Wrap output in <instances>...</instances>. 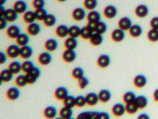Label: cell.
<instances>
[{
    "label": "cell",
    "instance_id": "6da1fadb",
    "mask_svg": "<svg viewBox=\"0 0 158 119\" xmlns=\"http://www.w3.org/2000/svg\"><path fill=\"white\" fill-rule=\"evenodd\" d=\"M27 77V83L28 84H34L37 81V80L41 76V71H40V68L34 66L30 71L26 73L25 74Z\"/></svg>",
    "mask_w": 158,
    "mask_h": 119
},
{
    "label": "cell",
    "instance_id": "7a4b0ae2",
    "mask_svg": "<svg viewBox=\"0 0 158 119\" xmlns=\"http://www.w3.org/2000/svg\"><path fill=\"white\" fill-rule=\"evenodd\" d=\"M20 49L21 47L19 45L16 44H12L9 45L6 50V54L10 58H16L20 56Z\"/></svg>",
    "mask_w": 158,
    "mask_h": 119
},
{
    "label": "cell",
    "instance_id": "3957f363",
    "mask_svg": "<svg viewBox=\"0 0 158 119\" xmlns=\"http://www.w3.org/2000/svg\"><path fill=\"white\" fill-rule=\"evenodd\" d=\"M21 91L20 89L16 87H10L6 92V96L10 100H16L20 97Z\"/></svg>",
    "mask_w": 158,
    "mask_h": 119
},
{
    "label": "cell",
    "instance_id": "277c9868",
    "mask_svg": "<svg viewBox=\"0 0 158 119\" xmlns=\"http://www.w3.org/2000/svg\"><path fill=\"white\" fill-rule=\"evenodd\" d=\"M110 64H111V57L108 54H100L97 58V65L99 67L105 69V68L109 66Z\"/></svg>",
    "mask_w": 158,
    "mask_h": 119
},
{
    "label": "cell",
    "instance_id": "5b68a950",
    "mask_svg": "<svg viewBox=\"0 0 158 119\" xmlns=\"http://www.w3.org/2000/svg\"><path fill=\"white\" fill-rule=\"evenodd\" d=\"M111 39L116 43H120L126 37V33L120 28H116L111 33Z\"/></svg>",
    "mask_w": 158,
    "mask_h": 119
},
{
    "label": "cell",
    "instance_id": "8992f818",
    "mask_svg": "<svg viewBox=\"0 0 158 119\" xmlns=\"http://www.w3.org/2000/svg\"><path fill=\"white\" fill-rule=\"evenodd\" d=\"M6 33L8 37L11 38V39H16L19 36V34H21V30H20V28L18 25H11L7 28Z\"/></svg>",
    "mask_w": 158,
    "mask_h": 119
},
{
    "label": "cell",
    "instance_id": "52a82bcc",
    "mask_svg": "<svg viewBox=\"0 0 158 119\" xmlns=\"http://www.w3.org/2000/svg\"><path fill=\"white\" fill-rule=\"evenodd\" d=\"M132 25H133V24H132L131 19H130L129 17H128V16L122 17L118 22L119 28L122 29L124 32H126V31H129V29L131 28Z\"/></svg>",
    "mask_w": 158,
    "mask_h": 119
},
{
    "label": "cell",
    "instance_id": "ba28073f",
    "mask_svg": "<svg viewBox=\"0 0 158 119\" xmlns=\"http://www.w3.org/2000/svg\"><path fill=\"white\" fill-rule=\"evenodd\" d=\"M135 14L139 18H145L149 14V9L146 5H139L135 8Z\"/></svg>",
    "mask_w": 158,
    "mask_h": 119
},
{
    "label": "cell",
    "instance_id": "9c48e42d",
    "mask_svg": "<svg viewBox=\"0 0 158 119\" xmlns=\"http://www.w3.org/2000/svg\"><path fill=\"white\" fill-rule=\"evenodd\" d=\"M86 16V11L82 8H76L72 11V18L75 21L80 22L83 20Z\"/></svg>",
    "mask_w": 158,
    "mask_h": 119
},
{
    "label": "cell",
    "instance_id": "30bf717a",
    "mask_svg": "<svg viewBox=\"0 0 158 119\" xmlns=\"http://www.w3.org/2000/svg\"><path fill=\"white\" fill-rule=\"evenodd\" d=\"M112 113L116 117L123 116L126 113V106L121 103H117L112 107Z\"/></svg>",
    "mask_w": 158,
    "mask_h": 119
},
{
    "label": "cell",
    "instance_id": "8fae6325",
    "mask_svg": "<svg viewBox=\"0 0 158 119\" xmlns=\"http://www.w3.org/2000/svg\"><path fill=\"white\" fill-rule=\"evenodd\" d=\"M43 115L48 119H54L57 115V109L54 106H48L44 109Z\"/></svg>",
    "mask_w": 158,
    "mask_h": 119
},
{
    "label": "cell",
    "instance_id": "7c38bea8",
    "mask_svg": "<svg viewBox=\"0 0 158 119\" xmlns=\"http://www.w3.org/2000/svg\"><path fill=\"white\" fill-rule=\"evenodd\" d=\"M52 55L48 52H43L39 55V63L43 66L49 65L52 61Z\"/></svg>",
    "mask_w": 158,
    "mask_h": 119
},
{
    "label": "cell",
    "instance_id": "4fadbf2b",
    "mask_svg": "<svg viewBox=\"0 0 158 119\" xmlns=\"http://www.w3.org/2000/svg\"><path fill=\"white\" fill-rule=\"evenodd\" d=\"M103 14L104 16L106 18H108V19H113V18H114L117 15V9L114 5H107L104 8Z\"/></svg>",
    "mask_w": 158,
    "mask_h": 119
},
{
    "label": "cell",
    "instance_id": "5bb4252c",
    "mask_svg": "<svg viewBox=\"0 0 158 119\" xmlns=\"http://www.w3.org/2000/svg\"><path fill=\"white\" fill-rule=\"evenodd\" d=\"M62 58L66 63H73L77 58V53L74 50L66 49L62 54Z\"/></svg>",
    "mask_w": 158,
    "mask_h": 119
},
{
    "label": "cell",
    "instance_id": "9a60e30c",
    "mask_svg": "<svg viewBox=\"0 0 158 119\" xmlns=\"http://www.w3.org/2000/svg\"><path fill=\"white\" fill-rule=\"evenodd\" d=\"M14 8L18 14H25L27 11V4L24 0H17L14 3Z\"/></svg>",
    "mask_w": 158,
    "mask_h": 119
},
{
    "label": "cell",
    "instance_id": "2e32d148",
    "mask_svg": "<svg viewBox=\"0 0 158 119\" xmlns=\"http://www.w3.org/2000/svg\"><path fill=\"white\" fill-rule=\"evenodd\" d=\"M18 13L14 10V8H8L5 10V12L3 16L8 20V22L13 23L15 22L18 18Z\"/></svg>",
    "mask_w": 158,
    "mask_h": 119
},
{
    "label": "cell",
    "instance_id": "e0dca14e",
    "mask_svg": "<svg viewBox=\"0 0 158 119\" xmlns=\"http://www.w3.org/2000/svg\"><path fill=\"white\" fill-rule=\"evenodd\" d=\"M133 83L137 88H143L147 84V78L144 74H137L134 78Z\"/></svg>",
    "mask_w": 158,
    "mask_h": 119
},
{
    "label": "cell",
    "instance_id": "ac0fdd59",
    "mask_svg": "<svg viewBox=\"0 0 158 119\" xmlns=\"http://www.w3.org/2000/svg\"><path fill=\"white\" fill-rule=\"evenodd\" d=\"M54 95L57 100H63L67 96H69V90L67 88L64 87H57L55 90Z\"/></svg>",
    "mask_w": 158,
    "mask_h": 119
},
{
    "label": "cell",
    "instance_id": "d6986e66",
    "mask_svg": "<svg viewBox=\"0 0 158 119\" xmlns=\"http://www.w3.org/2000/svg\"><path fill=\"white\" fill-rule=\"evenodd\" d=\"M27 33L31 36H36L41 32V26L37 23L29 24L27 28Z\"/></svg>",
    "mask_w": 158,
    "mask_h": 119
},
{
    "label": "cell",
    "instance_id": "ffe728a7",
    "mask_svg": "<svg viewBox=\"0 0 158 119\" xmlns=\"http://www.w3.org/2000/svg\"><path fill=\"white\" fill-rule=\"evenodd\" d=\"M33 54H34L33 49L31 46H29L28 45L21 47V49H20V57L23 59H29L32 57Z\"/></svg>",
    "mask_w": 158,
    "mask_h": 119
},
{
    "label": "cell",
    "instance_id": "44dd1931",
    "mask_svg": "<svg viewBox=\"0 0 158 119\" xmlns=\"http://www.w3.org/2000/svg\"><path fill=\"white\" fill-rule=\"evenodd\" d=\"M45 48L48 52H54L58 48L57 40L54 39V38L47 40L45 43Z\"/></svg>",
    "mask_w": 158,
    "mask_h": 119
},
{
    "label": "cell",
    "instance_id": "7402d4cb",
    "mask_svg": "<svg viewBox=\"0 0 158 119\" xmlns=\"http://www.w3.org/2000/svg\"><path fill=\"white\" fill-rule=\"evenodd\" d=\"M86 101L87 104L89 106H95L100 101L98 94L95 92H89L86 95Z\"/></svg>",
    "mask_w": 158,
    "mask_h": 119
},
{
    "label": "cell",
    "instance_id": "603a6c76",
    "mask_svg": "<svg viewBox=\"0 0 158 119\" xmlns=\"http://www.w3.org/2000/svg\"><path fill=\"white\" fill-rule=\"evenodd\" d=\"M90 43L92 44L94 46H99L103 42V36L102 34H99V33L94 32L93 34L91 35V38H90Z\"/></svg>",
    "mask_w": 158,
    "mask_h": 119
},
{
    "label": "cell",
    "instance_id": "cb8c5ba5",
    "mask_svg": "<svg viewBox=\"0 0 158 119\" xmlns=\"http://www.w3.org/2000/svg\"><path fill=\"white\" fill-rule=\"evenodd\" d=\"M8 69L14 74H19V72L23 71V64L19 61L15 60V61H13L9 64Z\"/></svg>",
    "mask_w": 158,
    "mask_h": 119
},
{
    "label": "cell",
    "instance_id": "d4e9b609",
    "mask_svg": "<svg viewBox=\"0 0 158 119\" xmlns=\"http://www.w3.org/2000/svg\"><path fill=\"white\" fill-rule=\"evenodd\" d=\"M99 99L102 103H107L111 98V92L108 89H102L98 93Z\"/></svg>",
    "mask_w": 158,
    "mask_h": 119
},
{
    "label": "cell",
    "instance_id": "484cf974",
    "mask_svg": "<svg viewBox=\"0 0 158 119\" xmlns=\"http://www.w3.org/2000/svg\"><path fill=\"white\" fill-rule=\"evenodd\" d=\"M56 34L59 37L64 38L69 35V27L65 25H60L56 28Z\"/></svg>",
    "mask_w": 158,
    "mask_h": 119
},
{
    "label": "cell",
    "instance_id": "4316f807",
    "mask_svg": "<svg viewBox=\"0 0 158 119\" xmlns=\"http://www.w3.org/2000/svg\"><path fill=\"white\" fill-rule=\"evenodd\" d=\"M16 40L17 45H19L20 47H23L28 45L29 41H30V37H29V35L27 34L21 33L19 36L16 38Z\"/></svg>",
    "mask_w": 158,
    "mask_h": 119
},
{
    "label": "cell",
    "instance_id": "83f0119b",
    "mask_svg": "<svg viewBox=\"0 0 158 119\" xmlns=\"http://www.w3.org/2000/svg\"><path fill=\"white\" fill-rule=\"evenodd\" d=\"M129 34L132 37L137 38L139 36H140L143 34V28L139 25L137 24H135L131 27V28L129 29Z\"/></svg>",
    "mask_w": 158,
    "mask_h": 119
},
{
    "label": "cell",
    "instance_id": "f1b7e54d",
    "mask_svg": "<svg viewBox=\"0 0 158 119\" xmlns=\"http://www.w3.org/2000/svg\"><path fill=\"white\" fill-rule=\"evenodd\" d=\"M135 104H137V106L138 107L139 109H142L146 108L148 106V100L146 96L145 95H138L137 96L135 100Z\"/></svg>",
    "mask_w": 158,
    "mask_h": 119
},
{
    "label": "cell",
    "instance_id": "f546056e",
    "mask_svg": "<svg viewBox=\"0 0 158 119\" xmlns=\"http://www.w3.org/2000/svg\"><path fill=\"white\" fill-rule=\"evenodd\" d=\"M14 78V74L9 70V69H5L0 73V80L2 82H10Z\"/></svg>",
    "mask_w": 158,
    "mask_h": 119
},
{
    "label": "cell",
    "instance_id": "4dcf8cb0",
    "mask_svg": "<svg viewBox=\"0 0 158 119\" xmlns=\"http://www.w3.org/2000/svg\"><path fill=\"white\" fill-rule=\"evenodd\" d=\"M64 45H65L66 49L75 50V49H76L77 45H78V42H77V38H73L69 36V37H68L67 39L65 40Z\"/></svg>",
    "mask_w": 158,
    "mask_h": 119
},
{
    "label": "cell",
    "instance_id": "1f68e13d",
    "mask_svg": "<svg viewBox=\"0 0 158 119\" xmlns=\"http://www.w3.org/2000/svg\"><path fill=\"white\" fill-rule=\"evenodd\" d=\"M136 98H137V95L134 91H128L126 93H124L123 97V101L127 104H131V103H135Z\"/></svg>",
    "mask_w": 158,
    "mask_h": 119
},
{
    "label": "cell",
    "instance_id": "d6a6232c",
    "mask_svg": "<svg viewBox=\"0 0 158 119\" xmlns=\"http://www.w3.org/2000/svg\"><path fill=\"white\" fill-rule=\"evenodd\" d=\"M88 22H94V23H98L101 21V15L97 11H91L89 14H87Z\"/></svg>",
    "mask_w": 158,
    "mask_h": 119
},
{
    "label": "cell",
    "instance_id": "836d02e7",
    "mask_svg": "<svg viewBox=\"0 0 158 119\" xmlns=\"http://www.w3.org/2000/svg\"><path fill=\"white\" fill-rule=\"evenodd\" d=\"M23 19L25 23L27 24L34 23L36 21V17L35 15V12L33 11H27L24 14Z\"/></svg>",
    "mask_w": 158,
    "mask_h": 119
},
{
    "label": "cell",
    "instance_id": "e575fe53",
    "mask_svg": "<svg viewBox=\"0 0 158 119\" xmlns=\"http://www.w3.org/2000/svg\"><path fill=\"white\" fill-rule=\"evenodd\" d=\"M43 23L45 26L52 27L56 23V16L52 14H48L45 16L43 20Z\"/></svg>",
    "mask_w": 158,
    "mask_h": 119
},
{
    "label": "cell",
    "instance_id": "d590c367",
    "mask_svg": "<svg viewBox=\"0 0 158 119\" xmlns=\"http://www.w3.org/2000/svg\"><path fill=\"white\" fill-rule=\"evenodd\" d=\"M63 104L65 107L73 109L76 106V97L69 95L63 100Z\"/></svg>",
    "mask_w": 158,
    "mask_h": 119
},
{
    "label": "cell",
    "instance_id": "8d00e7d4",
    "mask_svg": "<svg viewBox=\"0 0 158 119\" xmlns=\"http://www.w3.org/2000/svg\"><path fill=\"white\" fill-rule=\"evenodd\" d=\"M80 33H81V28L77 25H71L69 27V36L71 37L77 38L80 36Z\"/></svg>",
    "mask_w": 158,
    "mask_h": 119
},
{
    "label": "cell",
    "instance_id": "74e56055",
    "mask_svg": "<svg viewBox=\"0 0 158 119\" xmlns=\"http://www.w3.org/2000/svg\"><path fill=\"white\" fill-rule=\"evenodd\" d=\"M73 110L72 109L69 107H66L64 106L63 107L60 109V116L62 117L64 119H69L72 117Z\"/></svg>",
    "mask_w": 158,
    "mask_h": 119
},
{
    "label": "cell",
    "instance_id": "f35d334b",
    "mask_svg": "<svg viewBox=\"0 0 158 119\" xmlns=\"http://www.w3.org/2000/svg\"><path fill=\"white\" fill-rule=\"evenodd\" d=\"M94 32L91 30L89 28L88 25L86 26H84L81 28V33H80V36L82 38V39H85V40H89L91 38V35L93 34Z\"/></svg>",
    "mask_w": 158,
    "mask_h": 119
},
{
    "label": "cell",
    "instance_id": "ab89813d",
    "mask_svg": "<svg viewBox=\"0 0 158 119\" xmlns=\"http://www.w3.org/2000/svg\"><path fill=\"white\" fill-rule=\"evenodd\" d=\"M84 74H85V72H84L83 69L81 67H75L71 71L72 77L77 80L80 79L82 77H84Z\"/></svg>",
    "mask_w": 158,
    "mask_h": 119
},
{
    "label": "cell",
    "instance_id": "60d3db41",
    "mask_svg": "<svg viewBox=\"0 0 158 119\" xmlns=\"http://www.w3.org/2000/svg\"><path fill=\"white\" fill-rule=\"evenodd\" d=\"M83 5L87 10L91 11L97 8V5H98V1L97 0H84Z\"/></svg>",
    "mask_w": 158,
    "mask_h": 119
},
{
    "label": "cell",
    "instance_id": "b9f144b4",
    "mask_svg": "<svg viewBox=\"0 0 158 119\" xmlns=\"http://www.w3.org/2000/svg\"><path fill=\"white\" fill-rule=\"evenodd\" d=\"M16 84L19 87H24L28 84L27 83V77L26 75H24V74H19L16 78L15 80Z\"/></svg>",
    "mask_w": 158,
    "mask_h": 119
},
{
    "label": "cell",
    "instance_id": "7bdbcfd3",
    "mask_svg": "<svg viewBox=\"0 0 158 119\" xmlns=\"http://www.w3.org/2000/svg\"><path fill=\"white\" fill-rule=\"evenodd\" d=\"M147 37L149 41L152 43H156L158 41V30L152 28L151 30L148 31V34H147Z\"/></svg>",
    "mask_w": 158,
    "mask_h": 119
},
{
    "label": "cell",
    "instance_id": "ee69618b",
    "mask_svg": "<svg viewBox=\"0 0 158 119\" xmlns=\"http://www.w3.org/2000/svg\"><path fill=\"white\" fill-rule=\"evenodd\" d=\"M34 12H35V15H36V19L40 20V21H43L44 19L45 18V16L48 14L46 9H45V8L36 9Z\"/></svg>",
    "mask_w": 158,
    "mask_h": 119
},
{
    "label": "cell",
    "instance_id": "f6af8a7d",
    "mask_svg": "<svg viewBox=\"0 0 158 119\" xmlns=\"http://www.w3.org/2000/svg\"><path fill=\"white\" fill-rule=\"evenodd\" d=\"M106 31H107V25H106V23H104V22L102 21H100L97 23L96 28H95L94 32L103 34L104 33L106 32Z\"/></svg>",
    "mask_w": 158,
    "mask_h": 119
},
{
    "label": "cell",
    "instance_id": "bcb514c9",
    "mask_svg": "<svg viewBox=\"0 0 158 119\" xmlns=\"http://www.w3.org/2000/svg\"><path fill=\"white\" fill-rule=\"evenodd\" d=\"M139 108L137 106V104L135 103L127 104H126V113H129V114H135L138 111Z\"/></svg>",
    "mask_w": 158,
    "mask_h": 119
},
{
    "label": "cell",
    "instance_id": "7dc6e473",
    "mask_svg": "<svg viewBox=\"0 0 158 119\" xmlns=\"http://www.w3.org/2000/svg\"><path fill=\"white\" fill-rule=\"evenodd\" d=\"M22 64H23V71L26 73L30 71L35 66L34 63L31 60H25Z\"/></svg>",
    "mask_w": 158,
    "mask_h": 119
},
{
    "label": "cell",
    "instance_id": "c3c4849f",
    "mask_svg": "<svg viewBox=\"0 0 158 119\" xmlns=\"http://www.w3.org/2000/svg\"><path fill=\"white\" fill-rule=\"evenodd\" d=\"M87 104V101H86L85 96L83 95H78L76 97V106L79 107H82Z\"/></svg>",
    "mask_w": 158,
    "mask_h": 119
},
{
    "label": "cell",
    "instance_id": "681fc988",
    "mask_svg": "<svg viewBox=\"0 0 158 119\" xmlns=\"http://www.w3.org/2000/svg\"><path fill=\"white\" fill-rule=\"evenodd\" d=\"M78 84L80 89H84L89 85V80L84 76L78 80Z\"/></svg>",
    "mask_w": 158,
    "mask_h": 119
},
{
    "label": "cell",
    "instance_id": "f907efd6",
    "mask_svg": "<svg viewBox=\"0 0 158 119\" xmlns=\"http://www.w3.org/2000/svg\"><path fill=\"white\" fill-rule=\"evenodd\" d=\"M33 6L36 9L44 8L45 5V0H33Z\"/></svg>",
    "mask_w": 158,
    "mask_h": 119
},
{
    "label": "cell",
    "instance_id": "816d5d0a",
    "mask_svg": "<svg viewBox=\"0 0 158 119\" xmlns=\"http://www.w3.org/2000/svg\"><path fill=\"white\" fill-rule=\"evenodd\" d=\"M77 119H91V111L82 112L77 115Z\"/></svg>",
    "mask_w": 158,
    "mask_h": 119
},
{
    "label": "cell",
    "instance_id": "f5cc1de1",
    "mask_svg": "<svg viewBox=\"0 0 158 119\" xmlns=\"http://www.w3.org/2000/svg\"><path fill=\"white\" fill-rule=\"evenodd\" d=\"M150 26L152 28L158 30V16H154L151 19Z\"/></svg>",
    "mask_w": 158,
    "mask_h": 119
},
{
    "label": "cell",
    "instance_id": "db71d44e",
    "mask_svg": "<svg viewBox=\"0 0 158 119\" xmlns=\"http://www.w3.org/2000/svg\"><path fill=\"white\" fill-rule=\"evenodd\" d=\"M8 25V20H7L3 16H0V28L1 30H4Z\"/></svg>",
    "mask_w": 158,
    "mask_h": 119
},
{
    "label": "cell",
    "instance_id": "11a10c76",
    "mask_svg": "<svg viewBox=\"0 0 158 119\" xmlns=\"http://www.w3.org/2000/svg\"><path fill=\"white\" fill-rule=\"evenodd\" d=\"M98 119H111L110 115L106 112H99Z\"/></svg>",
    "mask_w": 158,
    "mask_h": 119
},
{
    "label": "cell",
    "instance_id": "9f6ffc18",
    "mask_svg": "<svg viewBox=\"0 0 158 119\" xmlns=\"http://www.w3.org/2000/svg\"><path fill=\"white\" fill-rule=\"evenodd\" d=\"M7 54H5L3 52H0V64H4L5 63H6L7 60Z\"/></svg>",
    "mask_w": 158,
    "mask_h": 119
},
{
    "label": "cell",
    "instance_id": "6f0895ef",
    "mask_svg": "<svg viewBox=\"0 0 158 119\" xmlns=\"http://www.w3.org/2000/svg\"><path fill=\"white\" fill-rule=\"evenodd\" d=\"M97 23H94V22H89L87 25L89 26V28L91 29V31H92V32H95V28H96Z\"/></svg>",
    "mask_w": 158,
    "mask_h": 119
},
{
    "label": "cell",
    "instance_id": "680465c9",
    "mask_svg": "<svg viewBox=\"0 0 158 119\" xmlns=\"http://www.w3.org/2000/svg\"><path fill=\"white\" fill-rule=\"evenodd\" d=\"M137 119H151L150 116L147 113H141L137 116Z\"/></svg>",
    "mask_w": 158,
    "mask_h": 119
},
{
    "label": "cell",
    "instance_id": "91938a15",
    "mask_svg": "<svg viewBox=\"0 0 158 119\" xmlns=\"http://www.w3.org/2000/svg\"><path fill=\"white\" fill-rule=\"evenodd\" d=\"M99 112L91 111V119H98Z\"/></svg>",
    "mask_w": 158,
    "mask_h": 119
},
{
    "label": "cell",
    "instance_id": "94428289",
    "mask_svg": "<svg viewBox=\"0 0 158 119\" xmlns=\"http://www.w3.org/2000/svg\"><path fill=\"white\" fill-rule=\"evenodd\" d=\"M153 97H154V99L155 101H158V89H155V91H154Z\"/></svg>",
    "mask_w": 158,
    "mask_h": 119
},
{
    "label": "cell",
    "instance_id": "6125c7cd",
    "mask_svg": "<svg viewBox=\"0 0 158 119\" xmlns=\"http://www.w3.org/2000/svg\"><path fill=\"white\" fill-rule=\"evenodd\" d=\"M5 10H6V9L4 8V5H0V15L1 16L4 15Z\"/></svg>",
    "mask_w": 158,
    "mask_h": 119
},
{
    "label": "cell",
    "instance_id": "be15d7a7",
    "mask_svg": "<svg viewBox=\"0 0 158 119\" xmlns=\"http://www.w3.org/2000/svg\"><path fill=\"white\" fill-rule=\"evenodd\" d=\"M7 1H8V0H0V5H4L5 3L7 2Z\"/></svg>",
    "mask_w": 158,
    "mask_h": 119
},
{
    "label": "cell",
    "instance_id": "e7e4bbea",
    "mask_svg": "<svg viewBox=\"0 0 158 119\" xmlns=\"http://www.w3.org/2000/svg\"><path fill=\"white\" fill-rule=\"evenodd\" d=\"M57 1H59V2H64L67 1V0H57Z\"/></svg>",
    "mask_w": 158,
    "mask_h": 119
},
{
    "label": "cell",
    "instance_id": "03108f58",
    "mask_svg": "<svg viewBox=\"0 0 158 119\" xmlns=\"http://www.w3.org/2000/svg\"><path fill=\"white\" fill-rule=\"evenodd\" d=\"M54 119H64V118H62V117H57V118H54Z\"/></svg>",
    "mask_w": 158,
    "mask_h": 119
},
{
    "label": "cell",
    "instance_id": "003e7915",
    "mask_svg": "<svg viewBox=\"0 0 158 119\" xmlns=\"http://www.w3.org/2000/svg\"><path fill=\"white\" fill-rule=\"evenodd\" d=\"M69 119H75V118H72V117H71V118H69ZM77 119V118H76Z\"/></svg>",
    "mask_w": 158,
    "mask_h": 119
}]
</instances>
